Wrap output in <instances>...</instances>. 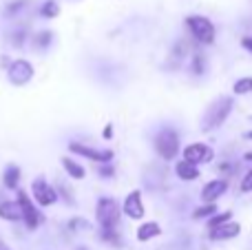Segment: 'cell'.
Listing matches in <instances>:
<instances>
[{
    "mask_svg": "<svg viewBox=\"0 0 252 250\" xmlns=\"http://www.w3.org/2000/svg\"><path fill=\"white\" fill-rule=\"evenodd\" d=\"M33 44L38 49H47L49 44H51V31H40V33L33 38Z\"/></svg>",
    "mask_w": 252,
    "mask_h": 250,
    "instance_id": "cb8c5ba5",
    "label": "cell"
},
{
    "mask_svg": "<svg viewBox=\"0 0 252 250\" xmlns=\"http://www.w3.org/2000/svg\"><path fill=\"white\" fill-rule=\"evenodd\" d=\"M16 202L20 204V211H22V221H25V226H27V230H38V226H40V221H42V213L38 211V208L33 206V199L29 197V193L27 190H20L18 188V193H16Z\"/></svg>",
    "mask_w": 252,
    "mask_h": 250,
    "instance_id": "5b68a950",
    "label": "cell"
},
{
    "mask_svg": "<svg viewBox=\"0 0 252 250\" xmlns=\"http://www.w3.org/2000/svg\"><path fill=\"white\" fill-rule=\"evenodd\" d=\"M228 190V180L226 177H217V180H210L204 184V188H201V204H217L219 199L226 195Z\"/></svg>",
    "mask_w": 252,
    "mask_h": 250,
    "instance_id": "8fae6325",
    "label": "cell"
},
{
    "mask_svg": "<svg viewBox=\"0 0 252 250\" xmlns=\"http://www.w3.org/2000/svg\"><path fill=\"white\" fill-rule=\"evenodd\" d=\"M78 250H87V248H78Z\"/></svg>",
    "mask_w": 252,
    "mask_h": 250,
    "instance_id": "e575fe53",
    "label": "cell"
},
{
    "mask_svg": "<svg viewBox=\"0 0 252 250\" xmlns=\"http://www.w3.org/2000/svg\"><path fill=\"white\" fill-rule=\"evenodd\" d=\"M60 164H62L64 173L71 177V180H84V177H87V168H84L82 164H78L75 159H71V157H62V159H60Z\"/></svg>",
    "mask_w": 252,
    "mask_h": 250,
    "instance_id": "e0dca14e",
    "label": "cell"
},
{
    "mask_svg": "<svg viewBox=\"0 0 252 250\" xmlns=\"http://www.w3.org/2000/svg\"><path fill=\"white\" fill-rule=\"evenodd\" d=\"M239 235H241V224L239 221H228V224L210 230L208 237L213 239V242H228V239H235V237H239Z\"/></svg>",
    "mask_w": 252,
    "mask_h": 250,
    "instance_id": "7c38bea8",
    "label": "cell"
},
{
    "mask_svg": "<svg viewBox=\"0 0 252 250\" xmlns=\"http://www.w3.org/2000/svg\"><path fill=\"white\" fill-rule=\"evenodd\" d=\"M175 173H177V177L182 182H195L201 177V171L197 164H190L186 162V159H179L177 164H175Z\"/></svg>",
    "mask_w": 252,
    "mask_h": 250,
    "instance_id": "4fadbf2b",
    "label": "cell"
},
{
    "mask_svg": "<svg viewBox=\"0 0 252 250\" xmlns=\"http://www.w3.org/2000/svg\"><path fill=\"white\" fill-rule=\"evenodd\" d=\"M232 106H235V97L232 95L217 97V100L208 106V111H206L204 126L201 128H204V131H215V128H219L228 120V115L232 113Z\"/></svg>",
    "mask_w": 252,
    "mask_h": 250,
    "instance_id": "6da1fadb",
    "label": "cell"
},
{
    "mask_svg": "<svg viewBox=\"0 0 252 250\" xmlns=\"http://www.w3.org/2000/svg\"><path fill=\"white\" fill-rule=\"evenodd\" d=\"M239 193H252V168L241 177V184H239Z\"/></svg>",
    "mask_w": 252,
    "mask_h": 250,
    "instance_id": "484cf974",
    "label": "cell"
},
{
    "mask_svg": "<svg viewBox=\"0 0 252 250\" xmlns=\"http://www.w3.org/2000/svg\"><path fill=\"white\" fill-rule=\"evenodd\" d=\"M95 219L100 228H118L122 219V206L113 197H100L95 204Z\"/></svg>",
    "mask_w": 252,
    "mask_h": 250,
    "instance_id": "7a4b0ae2",
    "label": "cell"
},
{
    "mask_svg": "<svg viewBox=\"0 0 252 250\" xmlns=\"http://www.w3.org/2000/svg\"><path fill=\"white\" fill-rule=\"evenodd\" d=\"M232 93L235 95H248V93H252V78H239L235 80V84H232Z\"/></svg>",
    "mask_w": 252,
    "mask_h": 250,
    "instance_id": "44dd1931",
    "label": "cell"
},
{
    "mask_svg": "<svg viewBox=\"0 0 252 250\" xmlns=\"http://www.w3.org/2000/svg\"><path fill=\"white\" fill-rule=\"evenodd\" d=\"M69 151L75 155H80V157H84V159H91V162H95V164H111V159H113V151L111 149L97 151V149H91V146L82 144V142H71Z\"/></svg>",
    "mask_w": 252,
    "mask_h": 250,
    "instance_id": "ba28073f",
    "label": "cell"
},
{
    "mask_svg": "<svg viewBox=\"0 0 252 250\" xmlns=\"http://www.w3.org/2000/svg\"><path fill=\"white\" fill-rule=\"evenodd\" d=\"M0 219L4 221H20L22 219V211H20V204L18 202H0Z\"/></svg>",
    "mask_w": 252,
    "mask_h": 250,
    "instance_id": "2e32d148",
    "label": "cell"
},
{
    "mask_svg": "<svg viewBox=\"0 0 252 250\" xmlns=\"http://www.w3.org/2000/svg\"><path fill=\"white\" fill-rule=\"evenodd\" d=\"M0 250H11V248H9V246H7V244H4V242H0Z\"/></svg>",
    "mask_w": 252,
    "mask_h": 250,
    "instance_id": "d6a6232c",
    "label": "cell"
},
{
    "mask_svg": "<svg viewBox=\"0 0 252 250\" xmlns=\"http://www.w3.org/2000/svg\"><path fill=\"white\" fill-rule=\"evenodd\" d=\"M190 71L195 75H204L206 73V56L201 51L192 53V60H190Z\"/></svg>",
    "mask_w": 252,
    "mask_h": 250,
    "instance_id": "ffe728a7",
    "label": "cell"
},
{
    "mask_svg": "<svg viewBox=\"0 0 252 250\" xmlns=\"http://www.w3.org/2000/svg\"><path fill=\"white\" fill-rule=\"evenodd\" d=\"M33 75H35L33 64L29 60H22V58L9 62V66H7V78L13 87H27L33 80Z\"/></svg>",
    "mask_w": 252,
    "mask_h": 250,
    "instance_id": "8992f818",
    "label": "cell"
},
{
    "mask_svg": "<svg viewBox=\"0 0 252 250\" xmlns=\"http://www.w3.org/2000/svg\"><path fill=\"white\" fill-rule=\"evenodd\" d=\"M69 228L75 230V233H82V230H91V224H89L87 219H80V217H75V219L69 221Z\"/></svg>",
    "mask_w": 252,
    "mask_h": 250,
    "instance_id": "d4e9b609",
    "label": "cell"
},
{
    "mask_svg": "<svg viewBox=\"0 0 252 250\" xmlns=\"http://www.w3.org/2000/svg\"><path fill=\"white\" fill-rule=\"evenodd\" d=\"M179 149H182V146H179V133L175 131V128L164 126L155 135V151L161 159H166V162H170V159L177 157Z\"/></svg>",
    "mask_w": 252,
    "mask_h": 250,
    "instance_id": "277c9868",
    "label": "cell"
},
{
    "mask_svg": "<svg viewBox=\"0 0 252 250\" xmlns=\"http://www.w3.org/2000/svg\"><path fill=\"white\" fill-rule=\"evenodd\" d=\"M100 237H102V242L111 244V246H120L122 244L118 228H100Z\"/></svg>",
    "mask_w": 252,
    "mask_h": 250,
    "instance_id": "7402d4cb",
    "label": "cell"
},
{
    "mask_svg": "<svg viewBox=\"0 0 252 250\" xmlns=\"http://www.w3.org/2000/svg\"><path fill=\"white\" fill-rule=\"evenodd\" d=\"M184 159L190 164H197V166L199 164H210L215 159V151L204 142H192L184 149Z\"/></svg>",
    "mask_w": 252,
    "mask_h": 250,
    "instance_id": "9c48e42d",
    "label": "cell"
},
{
    "mask_svg": "<svg viewBox=\"0 0 252 250\" xmlns=\"http://www.w3.org/2000/svg\"><path fill=\"white\" fill-rule=\"evenodd\" d=\"M27 4V0H16V2H9L7 4V13H18L22 7Z\"/></svg>",
    "mask_w": 252,
    "mask_h": 250,
    "instance_id": "4316f807",
    "label": "cell"
},
{
    "mask_svg": "<svg viewBox=\"0 0 252 250\" xmlns=\"http://www.w3.org/2000/svg\"><path fill=\"white\" fill-rule=\"evenodd\" d=\"M22 40H25V33H22V31H18V33L13 35V44H16V47H20Z\"/></svg>",
    "mask_w": 252,
    "mask_h": 250,
    "instance_id": "f546056e",
    "label": "cell"
},
{
    "mask_svg": "<svg viewBox=\"0 0 252 250\" xmlns=\"http://www.w3.org/2000/svg\"><path fill=\"white\" fill-rule=\"evenodd\" d=\"M40 16L42 18H58L60 16V4L56 0H47V2L40 7Z\"/></svg>",
    "mask_w": 252,
    "mask_h": 250,
    "instance_id": "603a6c76",
    "label": "cell"
},
{
    "mask_svg": "<svg viewBox=\"0 0 252 250\" xmlns=\"http://www.w3.org/2000/svg\"><path fill=\"white\" fill-rule=\"evenodd\" d=\"M20 166L18 164H7L4 166V173H2V184L7 190H18L20 186Z\"/></svg>",
    "mask_w": 252,
    "mask_h": 250,
    "instance_id": "5bb4252c",
    "label": "cell"
},
{
    "mask_svg": "<svg viewBox=\"0 0 252 250\" xmlns=\"http://www.w3.org/2000/svg\"><path fill=\"white\" fill-rule=\"evenodd\" d=\"M161 235V226L157 224V221H144L142 226L137 228V233H135V237H137V242H151V239L159 237Z\"/></svg>",
    "mask_w": 252,
    "mask_h": 250,
    "instance_id": "9a60e30c",
    "label": "cell"
},
{
    "mask_svg": "<svg viewBox=\"0 0 252 250\" xmlns=\"http://www.w3.org/2000/svg\"><path fill=\"white\" fill-rule=\"evenodd\" d=\"M219 213V208H217V204H201V206H197L195 211H192V219H206L208 221L213 215H217Z\"/></svg>",
    "mask_w": 252,
    "mask_h": 250,
    "instance_id": "ac0fdd59",
    "label": "cell"
},
{
    "mask_svg": "<svg viewBox=\"0 0 252 250\" xmlns=\"http://www.w3.org/2000/svg\"><path fill=\"white\" fill-rule=\"evenodd\" d=\"M244 159H246V162H252V151H248V153L244 155Z\"/></svg>",
    "mask_w": 252,
    "mask_h": 250,
    "instance_id": "1f68e13d",
    "label": "cell"
},
{
    "mask_svg": "<svg viewBox=\"0 0 252 250\" xmlns=\"http://www.w3.org/2000/svg\"><path fill=\"white\" fill-rule=\"evenodd\" d=\"M122 213L128 219H144V215H146V208H144V199H142V190H130L128 195L124 197V204H122Z\"/></svg>",
    "mask_w": 252,
    "mask_h": 250,
    "instance_id": "30bf717a",
    "label": "cell"
},
{
    "mask_svg": "<svg viewBox=\"0 0 252 250\" xmlns=\"http://www.w3.org/2000/svg\"><path fill=\"white\" fill-rule=\"evenodd\" d=\"M186 27H188V33L199 44H213L217 40V29H215L213 20L206 16H188Z\"/></svg>",
    "mask_w": 252,
    "mask_h": 250,
    "instance_id": "3957f363",
    "label": "cell"
},
{
    "mask_svg": "<svg viewBox=\"0 0 252 250\" xmlns=\"http://www.w3.org/2000/svg\"><path fill=\"white\" fill-rule=\"evenodd\" d=\"M228 221H232V211H223V213L213 215L208 221H206V226H208V230H215V228H219V226L228 224Z\"/></svg>",
    "mask_w": 252,
    "mask_h": 250,
    "instance_id": "d6986e66",
    "label": "cell"
},
{
    "mask_svg": "<svg viewBox=\"0 0 252 250\" xmlns=\"http://www.w3.org/2000/svg\"><path fill=\"white\" fill-rule=\"evenodd\" d=\"M241 47L248 53H252V35H244V38H241Z\"/></svg>",
    "mask_w": 252,
    "mask_h": 250,
    "instance_id": "f1b7e54d",
    "label": "cell"
},
{
    "mask_svg": "<svg viewBox=\"0 0 252 250\" xmlns=\"http://www.w3.org/2000/svg\"><path fill=\"white\" fill-rule=\"evenodd\" d=\"M244 137H246V140H250V142H252V131H248V133H244Z\"/></svg>",
    "mask_w": 252,
    "mask_h": 250,
    "instance_id": "836d02e7",
    "label": "cell"
},
{
    "mask_svg": "<svg viewBox=\"0 0 252 250\" xmlns=\"http://www.w3.org/2000/svg\"><path fill=\"white\" fill-rule=\"evenodd\" d=\"M31 195H33V202L38 206H53V204L60 199L56 186H51L44 177H38V180L31 184Z\"/></svg>",
    "mask_w": 252,
    "mask_h": 250,
    "instance_id": "52a82bcc",
    "label": "cell"
},
{
    "mask_svg": "<svg viewBox=\"0 0 252 250\" xmlns=\"http://www.w3.org/2000/svg\"><path fill=\"white\" fill-rule=\"evenodd\" d=\"M250 122H252V115H250Z\"/></svg>",
    "mask_w": 252,
    "mask_h": 250,
    "instance_id": "d590c367",
    "label": "cell"
},
{
    "mask_svg": "<svg viewBox=\"0 0 252 250\" xmlns=\"http://www.w3.org/2000/svg\"><path fill=\"white\" fill-rule=\"evenodd\" d=\"M111 135H113V126H111V124H106V128H104V137L109 140Z\"/></svg>",
    "mask_w": 252,
    "mask_h": 250,
    "instance_id": "4dcf8cb0",
    "label": "cell"
},
{
    "mask_svg": "<svg viewBox=\"0 0 252 250\" xmlns=\"http://www.w3.org/2000/svg\"><path fill=\"white\" fill-rule=\"evenodd\" d=\"M100 175H102V177H106V180H111V177L115 175V168L111 166V164H104V166L100 168Z\"/></svg>",
    "mask_w": 252,
    "mask_h": 250,
    "instance_id": "83f0119b",
    "label": "cell"
}]
</instances>
